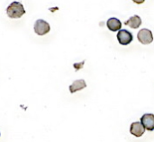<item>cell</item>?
<instances>
[{
    "instance_id": "obj_1",
    "label": "cell",
    "mask_w": 154,
    "mask_h": 142,
    "mask_svg": "<svg viewBox=\"0 0 154 142\" xmlns=\"http://www.w3.org/2000/svg\"><path fill=\"white\" fill-rule=\"evenodd\" d=\"M6 14L8 17L15 19V18L22 17L25 14V10H24L23 4H21L20 2L14 1L11 3L6 8Z\"/></svg>"
},
{
    "instance_id": "obj_10",
    "label": "cell",
    "mask_w": 154,
    "mask_h": 142,
    "mask_svg": "<svg viewBox=\"0 0 154 142\" xmlns=\"http://www.w3.org/2000/svg\"><path fill=\"white\" fill-rule=\"evenodd\" d=\"M135 4H137V5H141V4H143V3H144V1L145 0H133Z\"/></svg>"
},
{
    "instance_id": "obj_8",
    "label": "cell",
    "mask_w": 154,
    "mask_h": 142,
    "mask_svg": "<svg viewBox=\"0 0 154 142\" xmlns=\"http://www.w3.org/2000/svg\"><path fill=\"white\" fill-rule=\"evenodd\" d=\"M125 24L130 26L131 28L137 29L142 24V19L139 15H134V16L130 17L128 20H126L125 22Z\"/></svg>"
},
{
    "instance_id": "obj_4",
    "label": "cell",
    "mask_w": 154,
    "mask_h": 142,
    "mask_svg": "<svg viewBox=\"0 0 154 142\" xmlns=\"http://www.w3.org/2000/svg\"><path fill=\"white\" fill-rule=\"evenodd\" d=\"M133 39H134V37H133L132 33H130L129 31L125 30V29L119 30V32L117 34V40H118L120 44L127 45V44L132 43Z\"/></svg>"
},
{
    "instance_id": "obj_9",
    "label": "cell",
    "mask_w": 154,
    "mask_h": 142,
    "mask_svg": "<svg viewBox=\"0 0 154 142\" xmlns=\"http://www.w3.org/2000/svg\"><path fill=\"white\" fill-rule=\"evenodd\" d=\"M86 87H87V83L84 80H77L69 86V92L71 93H74L78 91L85 89Z\"/></svg>"
},
{
    "instance_id": "obj_7",
    "label": "cell",
    "mask_w": 154,
    "mask_h": 142,
    "mask_svg": "<svg viewBox=\"0 0 154 142\" xmlns=\"http://www.w3.org/2000/svg\"><path fill=\"white\" fill-rule=\"evenodd\" d=\"M106 25L108 27V29L112 32H116L121 29L122 27V23L118 18L116 17H111L107 20L106 22Z\"/></svg>"
},
{
    "instance_id": "obj_2",
    "label": "cell",
    "mask_w": 154,
    "mask_h": 142,
    "mask_svg": "<svg viewBox=\"0 0 154 142\" xmlns=\"http://www.w3.org/2000/svg\"><path fill=\"white\" fill-rule=\"evenodd\" d=\"M33 28H34V32L38 35H41V36L42 35H45L51 30L50 24L45 20H43V19H38V20H36Z\"/></svg>"
},
{
    "instance_id": "obj_5",
    "label": "cell",
    "mask_w": 154,
    "mask_h": 142,
    "mask_svg": "<svg viewBox=\"0 0 154 142\" xmlns=\"http://www.w3.org/2000/svg\"><path fill=\"white\" fill-rule=\"evenodd\" d=\"M141 122L144 126V128L149 131H154V114L152 113H146L141 118Z\"/></svg>"
},
{
    "instance_id": "obj_6",
    "label": "cell",
    "mask_w": 154,
    "mask_h": 142,
    "mask_svg": "<svg viewBox=\"0 0 154 142\" xmlns=\"http://www.w3.org/2000/svg\"><path fill=\"white\" fill-rule=\"evenodd\" d=\"M145 128L144 126L143 125L142 122H134L131 124V127H130V132L132 135L139 138V137H142L145 131Z\"/></svg>"
},
{
    "instance_id": "obj_3",
    "label": "cell",
    "mask_w": 154,
    "mask_h": 142,
    "mask_svg": "<svg viewBox=\"0 0 154 142\" xmlns=\"http://www.w3.org/2000/svg\"><path fill=\"white\" fill-rule=\"evenodd\" d=\"M137 37L139 42L143 44H149L153 41V34L152 31L146 28L141 29L137 34Z\"/></svg>"
}]
</instances>
